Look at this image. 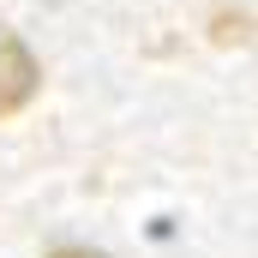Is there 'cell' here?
<instances>
[{
  "label": "cell",
  "mask_w": 258,
  "mask_h": 258,
  "mask_svg": "<svg viewBox=\"0 0 258 258\" xmlns=\"http://www.w3.org/2000/svg\"><path fill=\"white\" fill-rule=\"evenodd\" d=\"M42 84V66L30 60V48L18 36H0V114H18Z\"/></svg>",
  "instance_id": "cell-1"
},
{
  "label": "cell",
  "mask_w": 258,
  "mask_h": 258,
  "mask_svg": "<svg viewBox=\"0 0 258 258\" xmlns=\"http://www.w3.org/2000/svg\"><path fill=\"white\" fill-rule=\"evenodd\" d=\"M216 42H246V12H234V18L222 12L216 18Z\"/></svg>",
  "instance_id": "cell-2"
},
{
  "label": "cell",
  "mask_w": 258,
  "mask_h": 258,
  "mask_svg": "<svg viewBox=\"0 0 258 258\" xmlns=\"http://www.w3.org/2000/svg\"><path fill=\"white\" fill-rule=\"evenodd\" d=\"M42 258H108V252H90V246H54V252H42Z\"/></svg>",
  "instance_id": "cell-3"
}]
</instances>
